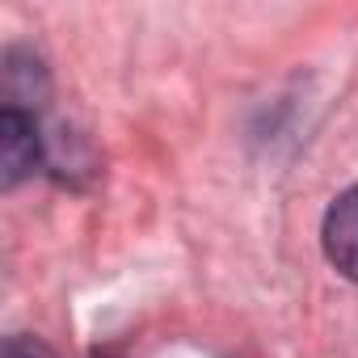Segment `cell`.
<instances>
[{
    "mask_svg": "<svg viewBox=\"0 0 358 358\" xmlns=\"http://www.w3.org/2000/svg\"><path fill=\"white\" fill-rule=\"evenodd\" d=\"M43 160V139H38V122L30 110L22 106H5L0 110V182H5V190L22 186L26 177L38 169Z\"/></svg>",
    "mask_w": 358,
    "mask_h": 358,
    "instance_id": "cell-1",
    "label": "cell"
},
{
    "mask_svg": "<svg viewBox=\"0 0 358 358\" xmlns=\"http://www.w3.org/2000/svg\"><path fill=\"white\" fill-rule=\"evenodd\" d=\"M320 241H324V257L333 262V270L358 282V186L333 199V207L324 211Z\"/></svg>",
    "mask_w": 358,
    "mask_h": 358,
    "instance_id": "cell-2",
    "label": "cell"
},
{
    "mask_svg": "<svg viewBox=\"0 0 358 358\" xmlns=\"http://www.w3.org/2000/svg\"><path fill=\"white\" fill-rule=\"evenodd\" d=\"M5 358H55L38 337H9L5 341Z\"/></svg>",
    "mask_w": 358,
    "mask_h": 358,
    "instance_id": "cell-3",
    "label": "cell"
}]
</instances>
